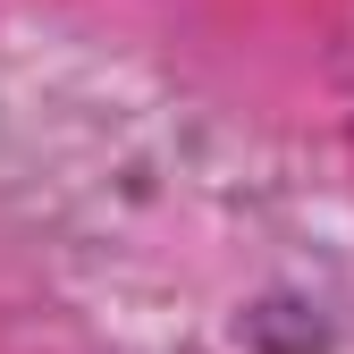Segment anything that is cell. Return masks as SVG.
I'll return each instance as SVG.
<instances>
[]
</instances>
